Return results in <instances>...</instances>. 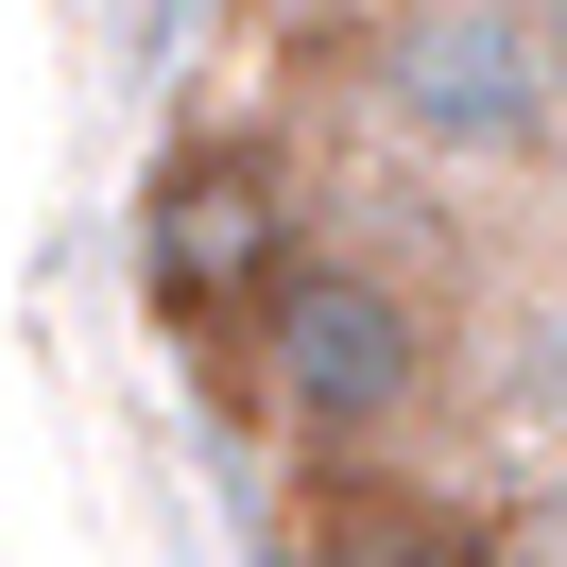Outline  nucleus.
I'll return each instance as SVG.
<instances>
[{"instance_id": "nucleus-5", "label": "nucleus", "mask_w": 567, "mask_h": 567, "mask_svg": "<svg viewBox=\"0 0 567 567\" xmlns=\"http://www.w3.org/2000/svg\"><path fill=\"white\" fill-rule=\"evenodd\" d=\"M550 567H567V482H550Z\"/></svg>"}, {"instance_id": "nucleus-6", "label": "nucleus", "mask_w": 567, "mask_h": 567, "mask_svg": "<svg viewBox=\"0 0 567 567\" xmlns=\"http://www.w3.org/2000/svg\"><path fill=\"white\" fill-rule=\"evenodd\" d=\"M550 70H567V0H550Z\"/></svg>"}, {"instance_id": "nucleus-1", "label": "nucleus", "mask_w": 567, "mask_h": 567, "mask_svg": "<svg viewBox=\"0 0 567 567\" xmlns=\"http://www.w3.org/2000/svg\"><path fill=\"white\" fill-rule=\"evenodd\" d=\"M430 379H447V344H430V292L395 276V258L327 241V258L276 276V310H258V395L292 413L310 464H379L395 430L430 413Z\"/></svg>"}, {"instance_id": "nucleus-3", "label": "nucleus", "mask_w": 567, "mask_h": 567, "mask_svg": "<svg viewBox=\"0 0 567 567\" xmlns=\"http://www.w3.org/2000/svg\"><path fill=\"white\" fill-rule=\"evenodd\" d=\"M292 258L310 241H292V138L276 121H207V138L155 155V189H138V292H155L173 344L258 361V310H276Z\"/></svg>"}, {"instance_id": "nucleus-4", "label": "nucleus", "mask_w": 567, "mask_h": 567, "mask_svg": "<svg viewBox=\"0 0 567 567\" xmlns=\"http://www.w3.org/2000/svg\"><path fill=\"white\" fill-rule=\"evenodd\" d=\"M276 567H533L498 516H464V498L395 482V464H310V516H292Z\"/></svg>"}, {"instance_id": "nucleus-2", "label": "nucleus", "mask_w": 567, "mask_h": 567, "mask_svg": "<svg viewBox=\"0 0 567 567\" xmlns=\"http://www.w3.org/2000/svg\"><path fill=\"white\" fill-rule=\"evenodd\" d=\"M361 86H379L395 155H430V173H550L567 155V70H550V0H395L379 52H361Z\"/></svg>"}]
</instances>
